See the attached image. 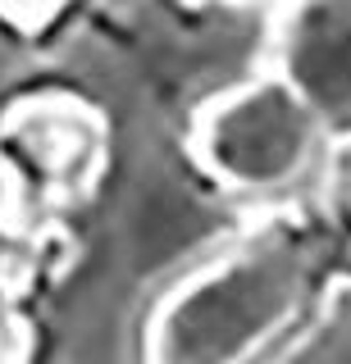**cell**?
<instances>
[{"label":"cell","mask_w":351,"mask_h":364,"mask_svg":"<svg viewBox=\"0 0 351 364\" xmlns=\"http://www.w3.org/2000/svg\"><path fill=\"white\" fill-rule=\"evenodd\" d=\"M55 5H60V0H0V9L19 23H41Z\"/></svg>","instance_id":"277c9868"},{"label":"cell","mask_w":351,"mask_h":364,"mask_svg":"<svg viewBox=\"0 0 351 364\" xmlns=\"http://www.w3.org/2000/svg\"><path fill=\"white\" fill-rule=\"evenodd\" d=\"M274 73L301 96L320 132L351 136V0H283Z\"/></svg>","instance_id":"3957f363"},{"label":"cell","mask_w":351,"mask_h":364,"mask_svg":"<svg viewBox=\"0 0 351 364\" xmlns=\"http://www.w3.org/2000/svg\"><path fill=\"white\" fill-rule=\"evenodd\" d=\"M320 123L278 73L224 91L197 119L192 151L233 191H278L310 168Z\"/></svg>","instance_id":"7a4b0ae2"},{"label":"cell","mask_w":351,"mask_h":364,"mask_svg":"<svg viewBox=\"0 0 351 364\" xmlns=\"http://www.w3.org/2000/svg\"><path fill=\"white\" fill-rule=\"evenodd\" d=\"M301 259L283 237L251 242L187 278L151 323V364H242L292 318Z\"/></svg>","instance_id":"6da1fadb"}]
</instances>
